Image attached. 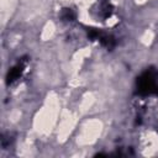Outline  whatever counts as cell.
Masks as SVG:
<instances>
[{"mask_svg":"<svg viewBox=\"0 0 158 158\" xmlns=\"http://www.w3.org/2000/svg\"><path fill=\"white\" fill-rule=\"evenodd\" d=\"M136 94L141 96H158V69H146L136 80Z\"/></svg>","mask_w":158,"mask_h":158,"instance_id":"obj_1","label":"cell"},{"mask_svg":"<svg viewBox=\"0 0 158 158\" xmlns=\"http://www.w3.org/2000/svg\"><path fill=\"white\" fill-rule=\"evenodd\" d=\"M98 12L102 19H107L112 14V5L109 0H98Z\"/></svg>","mask_w":158,"mask_h":158,"instance_id":"obj_4","label":"cell"},{"mask_svg":"<svg viewBox=\"0 0 158 158\" xmlns=\"http://www.w3.org/2000/svg\"><path fill=\"white\" fill-rule=\"evenodd\" d=\"M60 19L63 21H73L75 19V12L72 9H63L60 14Z\"/></svg>","mask_w":158,"mask_h":158,"instance_id":"obj_5","label":"cell"},{"mask_svg":"<svg viewBox=\"0 0 158 158\" xmlns=\"http://www.w3.org/2000/svg\"><path fill=\"white\" fill-rule=\"evenodd\" d=\"M85 31H86V33H88V36L90 38L99 41L101 43V46L106 47L107 49H111V48H114L116 46L115 37L112 35L107 33V32H104V31H101L99 28H93V27H88Z\"/></svg>","mask_w":158,"mask_h":158,"instance_id":"obj_2","label":"cell"},{"mask_svg":"<svg viewBox=\"0 0 158 158\" xmlns=\"http://www.w3.org/2000/svg\"><path fill=\"white\" fill-rule=\"evenodd\" d=\"M27 62H28L27 57H22V58H20V59L17 60V63H16L14 67L10 68V70H9L7 74H6V84H7V85L14 84L16 80H19V79L21 78V75L23 74L25 68H26V65H27Z\"/></svg>","mask_w":158,"mask_h":158,"instance_id":"obj_3","label":"cell"}]
</instances>
